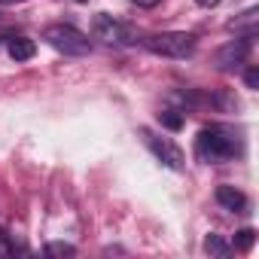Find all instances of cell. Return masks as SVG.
Returning <instances> with one entry per match:
<instances>
[{
    "label": "cell",
    "mask_w": 259,
    "mask_h": 259,
    "mask_svg": "<svg viewBox=\"0 0 259 259\" xmlns=\"http://www.w3.org/2000/svg\"><path fill=\"white\" fill-rule=\"evenodd\" d=\"M204 250H207L210 256H220V259H223V256H229L232 244H229V241H226L223 235H213V232H210V235L204 238Z\"/></svg>",
    "instance_id": "cell-9"
},
{
    "label": "cell",
    "mask_w": 259,
    "mask_h": 259,
    "mask_svg": "<svg viewBox=\"0 0 259 259\" xmlns=\"http://www.w3.org/2000/svg\"><path fill=\"white\" fill-rule=\"evenodd\" d=\"M217 201H220V207H226V210H232V213H244V210H247V195H244L241 189L229 186V183L217 186Z\"/></svg>",
    "instance_id": "cell-7"
},
{
    "label": "cell",
    "mask_w": 259,
    "mask_h": 259,
    "mask_svg": "<svg viewBox=\"0 0 259 259\" xmlns=\"http://www.w3.org/2000/svg\"><path fill=\"white\" fill-rule=\"evenodd\" d=\"M79 4H82V0H79Z\"/></svg>",
    "instance_id": "cell-18"
},
{
    "label": "cell",
    "mask_w": 259,
    "mask_h": 259,
    "mask_svg": "<svg viewBox=\"0 0 259 259\" xmlns=\"http://www.w3.org/2000/svg\"><path fill=\"white\" fill-rule=\"evenodd\" d=\"M195 4H198V7H204V10H213V7H220V4H223V0H195Z\"/></svg>",
    "instance_id": "cell-16"
},
{
    "label": "cell",
    "mask_w": 259,
    "mask_h": 259,
    "mask_svg": "<svg viewBox=\"0 0 259 259\" xmlns=\"http://www.w3.org/2000/svg\"><path fill=\"white\" fill-rule=\"evenodd\" d=\"M141 138H144V144L153 150V156H156L165 168H171V171H183V168H186V156H183V150H180L171 138H159V135L150 132V128H141Z\"/></svg>",
    "instance_id": "cell-5"
},
{
    "label": "cell",
    "mask_w": 259,
    "mask_h": 259,
    "mask_svg": "<svg viewBox=\"0 0 259 259\" xmlns=\"http://www.w3.org/2000/svg\"><path fill=\"white\" fill-rule=\"evenodd\" d=\"M195 156L207 165L232 162V159L241 156V138L226 125H207L195 138Z\"/></svg>",
    "instance_id": "cell-1"
},
{
    "label": "cell",
    "mask_w": 259,
    "mask_h": 259,
    "mask_svg": "<svg viewBox=\"0 0 259 259\" xmlns=\"http://www.w3.org/2000/svg\"><path fill=\"white\" fill-rule=\"evenodd\" d=\"M250 37H253V34H250ZM250 37H244V40H232L229 46H223V49L217 52V64H220L223 70H235V67H241L244 58H247V52H250Z\"/></svg>",
    "instance_id": "cell-6"
},
{
    "label": "cell",
    "mask_w": 259,
    "mask_h": 259,
    "mask_svg": "<svg viewBox=\"0 0 259 259\" xmlns=\"http://www.w3.org/2000/svg\"><path fill=\"white\" fill-rule=\"evenodd\" d=\"M43 40H46L55 52L70 55V58H82V55L92 52V40H89L82 31H76L73 25H49V28L43 31Z\"/></svg>",
    "instance_id": "cell-2"
},
{
    "label": "cell",
    "mask_w": 259,
    "mask_h": 259,
    "mask_svg": "<svg viewBox=\"0 0 259 259\" xmlns=\"http://www.w3.org/2000/svg\"><path fill=\"white\" fill-rule=\"evenodd\" d=\"M92 37L101 40V43H107V46H132L138 40V31L132 25L113 19L110 13H98L92 19Z\"/></svg>",
    "instance_id": "cell-4"
},
{
    "label": "cell",
    "mask_w": 259,
    "mask_h": 259,
    "mask_svg": "<svg viewBox=\"0 0 259 259\" xmlns=\"http://www.w3.org/2000/svg\"><path fill=\"white\" fill-rule=\"evenodd\" d=\"M7 52H10L13 61H31V58L37 55V43H34L31 37H10Z\"/></svg>",
    "instance_id": "cell-8"
},
{
    "label": "cell",
    "mask_w": 259,
    "mask_h": 259,
    "mask_svg": "<svg viewBox=\"0 0 259 259\" xmlns=\"http://www.w3.org/2000/svg\"><path fill=\"white\" fill-rule=\"evenodd\" d=\"M0 4H19V0H0Z\"/></svg>",
    "instance_id": "cell-17"
},
{
    "label": "cell",
    "mask_w": 259,
    "mask_h": 259,
    "mask_svg": "<svg viewBox=\"0 0 259 259\" xmlns=\"http://www.w3.org/2000/svg\"><path fill=\"white\" fill-rule=\"evenodd\" d=\"M46 256H76V247L64 244V241H49L46 244Z\"/></svg>",
    "instance_id": "cell-11"
},
{
    "label": "cell",
    "mask_w": 259,
    "mask_h": 259,
    "mask_svg": "<svg viewBox=\"0 0 259 259\" xmlns=\"http://www.w3.org/2000/svg\"><path fill=\"white\" fill-rule=\"evenodd\" d=\"M244 79H247V89H259V67H250Z\"/></svg>",
    "instance_id": "cell-14"
},
{
    "label": "cell",
    "mask_w": 259,
    "mask_h": 259,
    "mask_svg": "<svg viewBox=\"0 0 259 259\" xmlns=\"http://www.w3.org/2000/svg\"><path fill=\"white\" fill-rule=\"evenodd\" d=\"M253 241H256V229H241L238 235H235V250H250L253 247Z\"/></svg>",
    "instance_id": "cell-12"
},
{
    "label": "cell",
    "mask_w": 259,
    "mask_h": 259,
    "mask_svg": "<svg viewBox=\"0 0 259 259\" xmlns=\"http://www.w3.org/2000/svg\"><path fill=\"white\" fill-rule=\"evenodd\" d=\"M13 241H10V235L4 232V229H0V259H4V256H13Z\"/></svg>",
    "instance_id": "cell-13"
},
{
    "label": "cell",
    "mask_w": 259,
    "mask_h": 259,
    "mask_svg": "<svg viewBox=\"0 0 259 259\" xmlns=\"http://www.w3.org/2000/svg\"><path fill=\"white\" fill-rule=\"evenodd\" d=\"M132 4H138V7H144V10H153V7L162 4V0H132Z\"/></svg>",
    "instance_id": "cell-15"
},
{
    "label": "cell",
    "mask_w": 259,
    "mask_h": 259,
    "mask_svg": "<svg viewBox=\"0 0 259 259\" xmlns=\"http://www.w3.org/2000/svg\"><path fill=\"white\" fill-rule=\"evenodd\" d=\"M144 46L153 55H162V58H189L195 52V34H186V31H162V34H150L144 40Z\"/></svg>",
    "instance_id": "cell-3"
},
{
    "label": "cell",
    "mask_w": 259,
    "mask_h": 259,
    "mask_svg": "<svg viewBox=\"0 0 259 259\" xmlns=\"http://www.w3.org/2000/svg\"><path fill=\"white\" fill-rule=\"evenodd\" d=\"M159 122H162L165 128H171V132H180V128H183V116H180L177 110H162V113H159Z\"/></svg>",
    "instance_id": "cell-10"
}]
</instances>
